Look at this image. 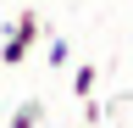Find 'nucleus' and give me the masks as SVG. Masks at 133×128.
<instances>
[{
    "label": "nucleus",
    "instance_id": "nucleus-4",
    "mask_svg": "<svg viewBox=\"0 0 133 128\" xmlns=\"http://www.w3.org/2000/svg\"><path fill=\"white\" fill-rule=\"evenodd\" d=\"M94 84H100V67H94V61L72 67V95H78V100H83V95H94Z\"/></svg>",
    "mask_w": 133,
    "mask_h": 128
},
{
    "label": "nucleus",
    "instance_id": "nucleus-1",
    "mask_svg": "<svg viewBox=\"0 0 133 128\" xmlns=\"http://www.w3.org/2000/svg\"><path fill=\"white\" fill-rule=\"evenodd\" d=\"M39 34H44L39 11H22V17H17V28H11V39L0 45V67H22V61H28V50L39 45Z\"/></svg>",
    "mask_w": 133,
    "mask_h": 128
},
{
    "label": "nucleus",
    "instance_id": "nucleus-3",
    "mask_svg": "<svg viewBox=\"0 0 133 128\" xmlns=\"http://www.w3.org/2000/svg\"><path fill=\"white\" fill-rule=\"evenodd\" d=\"M44 61H50L56 72H66V67H72V45H66L61 34H50V39H44Z\"/></svg>",
    "mask_w": 133,
    "mask_h": 128
},
{
    "label": "nucleus",
    "instance_id": "nucleus-2",
    "mask_svg": "<svg viewBox=\"0 0 133 128\" xmlns=\"http://www.w3.org/2000/svg\"><path fill=\"white\" fill-rule=\"evenodd\" d=\"M39 123H44V100H39V95H28V100L6 117V128H39Z\"/></svg>",
    "mask_w": 133,
    "mask_h": 128
}]
</instances>
